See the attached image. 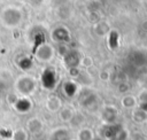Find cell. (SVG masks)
<instances>
[{
  "mask_svg": "<svg viewBox=\"0 0 147 140\" xmlns=\"http://www.w3.org/2000/svg\"><path fill=\"white\" fill-rule=\"evenodd\" d=\"M42 84L45 87H48V88H52L54 85H55V76H54V72L51 70V69H47L44 73H42Z\"/></svg>",
  "mask_w": 147,
  "mask_h": 140,
  "instance_id": "obj_1",
  "label": "cell"
},
{
  "mask_svg": "<svg viewBox=\"0 0 147 140\" xmlns=\"http://www.w3.org/2000/svg\"><path fill=\"white\" fill-rule=\"evenodd\" d=\"M78 62H79V55H78L77 53H75V52H69V53L67 54V56H65V64H67L68 67L74 68V67H76V65L78 64Z\"/></svg>",
  "mask_w": 147,
  "mask_h": 140,
  "instance_id": "obj_2",
  "label": "cell"
},
{
  "mask_svg": "<svg viewBox=\"0 0 147 140\" xmlns=\"http://www.w3.org/2000/svg\"><path fill=\"white\" fill-rule=\"evenodd\" d=\"M54 38L59 41H67L69 39V36H68V32L63 29H57L55 32H54Z\"/></svg>",
  "mask_w": 147,
  "mask_h": 140,
  "instance_id": "obj_3",
  "label": "cell"
},
{
  "mask_svg": "<svg viewBox=\"0 0 147 140\" xmlns=\"http://www.w3.org/2000/svg\"><path fill=\"white\" fill-rule=\"evenodd\" d=\"M117 134L116 132V129L111 125H106L103 129H102V135L106 137V138H111V137H115Z\"/></svg>",
  "mask_w": 147,
  "mask_h": 140,
  "instance_id": "obj_4",
  "label": "cell"
},
{
  "mask_svg": "<svg viewBox=\"0 0 147 140\" xmlns=\"http://www.w3.org/2000/svg\"><path fill=\"white\" fill-rule=\"evenodd\" d=\"M30 107H31V104L26 99H22L16 103V108L21 111H26V110L30 109Z\"/></svg>",
  "mask_w": 147,
  "mask_h": 140,
  "instance_id": "obj_5",
  "label": "cell"
},
{
  "mask_svg": "<svg viewBox=\"0 0 147 140\" xmlns=\"http://www.w3.org/2000/svg\"><path fill=\"white\" fill-rule=\"evenodd\" d=\"M22 87H25L23 92H30L31 90H33V83H31L28 78H24L23 80H21V83H20V88H18V90H21Z\"/></svg>",
  "mask_w": 147,
  "mask_h": 140,
  "instance_id": "obj_6",
  "label": "cell"
},
{
  "mask_svg": "<svg viewBox=\"0 0 147 140\" xmlns=\"http://www.w3.org/2000/svg\"><path fill=\"white\" fill-rule=\"evenodd\" d=\"M54 140H70L69 134L64 130H60L54 133Z\"/></svg>",
  "mask_w": 147,
  "mask_h": 140,
  "instance_id": "obj_7",
  "label": "cell"
},
{
  "mask_svg": "<svg viewBox=\"0 0 147 140\" xmlns=\"http://www.w3.org/2000/svg\"><path fill=\"white\" fill-rule=\"evenodd\" d=\"M65 92L68 95H74L76 92V86L72 83H67L65 84Z\"/></svg>",
  "mask_w": 147,
  "mask_h": 140,
  "instance_id": "obj_8",
  "label": "cell"
},
{
  "mask_svg": "<svg viewBox=\"0 0 147 140\" xmlns=\"http://www.w3.org/2000/svg\"><path fill=\"white\" fill-rule=\"evenodd\" d=\"M110 46H111V48H115V47L117 46V33H116V32H113V33H111Z\"/></svg>",
  "mask_w": 147,
  "mask_h": 140,
  "instance_id": "obj_9",
  "label": "cell"
},
{
  "mask_svg": "<svg viewBox=\"0 0 147 140\" xmlns=\"http://www.w3.org/2000/svg\"><path fill=\"white\" fill-rule=\"evenodd\" d=\"M30 65H31V62L29 60H22V62H21V67L22 68H29Z\"/></svg>",
  "mask_w": 147,
  "mask_h": 140,
  "instance_id": "obj_10",
  "label": "cell"
},
{
  "mask_svg": "<svg viewBox=\"0 0 147 140\" xmlns=\"http://www.w3.org/2000/svg\"><path fill=\"white\" fill-rule=\"evenodd\" d=\"M94 140H102V139H94Z\"/></svg>",
  "mask_w": 147,
  "mask_h": 140,
  "instance_id": "obj_11",
  "label": "cell"
}]
</instances>
